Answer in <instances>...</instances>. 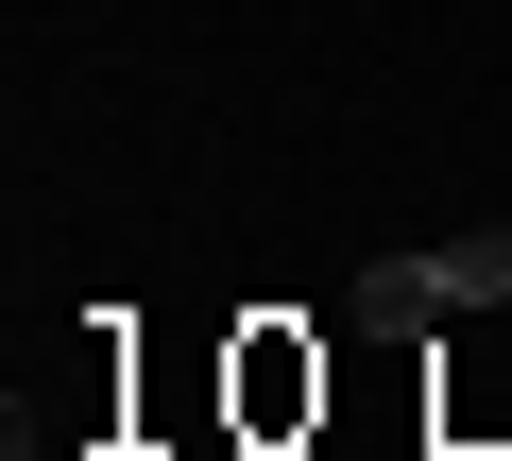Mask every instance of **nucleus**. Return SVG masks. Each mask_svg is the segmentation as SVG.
I'll use <instances>...</instances> for the list:
<instances>
[{
	"label": "nucleus",
	"mask_w": 512,
	"mask_h": 461,
	"mask_svg": "<svg viewBox=\"0 0 512 461\" xmlns=\"http://www.w3.org/2000/svg\"><path fill=\"white\" fill-rule=\"evenodd\" d=\"M444 308H512V240H427V257H376L359 274V325H444Z\"/></svg>",
	"instance_id": "obj_1"
}]
</instances>
